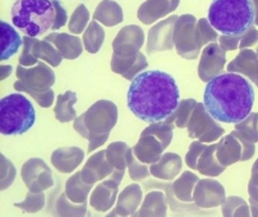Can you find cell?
<instances>
[{
    "label": "cell",
    "mask_w": 258,
    "mask_h": 217,
    "mask_svg": "<svg viewBox=\"0 0 258 217\" xmlns=\"http://www.w3.org/2000/svg\"><path fill=\"white\" fill-rule=\"evenodd\" d=\"M176 80L161 69L138 75L130 85L127 103L130 110L144 122L158 123L174 114L180 104Z\"/></svg>",
    "instance_id": "cell-1"
},
{
    "label": "cell",
    "mask_w": 258,
    "mask_h": 217,
    "mask_svg": "<svg viewBox=\"0 0 258 217\" xmlns=\"http://www.w3.org/2000/svg\"><path fill=\"white\" fill-rule=\"evenodd\" d=\"M255 92L248 80L236 73L219 75L207 82L203 103L219 122L238 124L251 113Z\"/></svg>",
    "instance_id": "cell-2"
},
{
    "label": "cell",
    "mask_w": 258,
    "mask_h": 217,
    "mask_svg": "<svg viewBox=\"0 0 258 217\" xmlns=\"http://www.w3.org/2000/svg\"><path fill=\"white\" fill-rule=\"evenodd\" d=\"M208 21L223 35L242 36L253 27L255 14L251 0H213Z\"/></svg>",
    "instance_id": "cell-3"
},
{
    "label": "cell",
    "mask_w": 258,
    "mask_h": 217,
    "mask_svg": "<svg viewBox=\"0 0 258 217\" xmlns=\"http://www.w3.org/2000/svg\"><path fill=\"white\" fill-rule=\"evenodd\" d=\"M11 15L16 27L35 38L52 29L55 8L50 0H16Z\"/></svg>",
    "instance_id": "cell-4"
},
{
    "label": "cell",
    "mask_w": 258,
    "mask_h": 217,
    "mask_svg": "<svg viewBox=\"0 0 258 217\" xmlns=\"http://www.w3.org/2000/svg\"><path fill=\"white\" fill-rule=\"evenodd\" d=\"M36 121L31 102L20 93L10 94L0 102V132L3 135H20L27 132Z\"/></svg>",
    "instance_id": "cell-5"
},
{
    "label": "cell",
    "mask_w": 258,
    "mask_h": 217,
    "mask_svg": "<svg viewBox=\"0 0 258 217\" xmlns=\"http://www.w3.org/2000/svg\"><path fill=\"white\" fill-rule=\"evenodd\" d=\"M84 115V124L89 131L88 153H92L106 142L116 125L118 108L111 101L101 100L91 105Z\"/></svg>",
    "instance_id": "cell-6"
},
{
    "label": "cell",
    "mask_w": 258,
    "mask_h": 217,
    "mask_svg": "<svg viewBox=\"0 0 258 217\" xmlns=\"http://www.w3.org/2000/svg\"><path fill=\"white\" fill-rule=\"evenodd\" d=\"M197 24L196 17L186 14L178 18L174 27L173 42L177 53L188 60L199 57L201 49L197 38Z\"/></svg>",
    "instance_id": "cell-7"
},
{
    "label": "cell",
    "mask_w": 258,
    "mask_h": 217,
    "mask_svg": "<svg viewBox=\"0 0 258 217\" xmlns=\"http://www.w3.org/2000/svg\"><path fill=\"white\" fill-rule=\"evenodd\" d=\"M255 153L254 143L242 137L237 130L221 139L217 147V158L224 165L229 166L238 161L250 160Z\"/></svg>",
    "instance_id": "cell-8"
},
{
    "label": "cell",
    "mask_w": 258,
    "mask_h": 217,
    "mask_svg": "<svg viewBox=\"0 0 258 217\" xmlns=\"http://www.w3.org/2000/svg\"><path fill=\"white\" fill-rule=\"evenodd\" d=\"M18 80L14 83V88L19 92L24 89L33 91H47L55 83V74L47 65L39 62L35 67L25 68L19 65L17 68Z\"/></svg>",
    "instance_id": "cell-9"
},
{
    "label": "cell",
    "mask_w": 258,
    "mask_h": 217,
    "mask_svg": "<svg viewBox=\"0 0 258 217\" xmlns=\"http://www.w3.org/2000/svg\"><path fill=\"white\" fill-rule=\"evenodd\" d=\"M188 136L202 143H211L223 136L224 129L209 114L204 103H198L188 120Z\"/></svg>",
    "instance_id": "cell-10"
},
{
    "label": "cell",
    "mask_w": 258,
    "mask_h": 217,
    "mask_svg": "<svg viewBox=\"0 0 258 217\" xmlns=\"http://www.w3.org/2000/svg\"><path fill=\"white\" fill-rule=\"evenodd\" d=\"M22 178L31 192H42L53 185L52 173L41 159L27 160L22 168Z\"/></svg>",
    "instance_id": "cell-11"
},
{
    "label": "cell",
    "mask_w": 258,
    "mask_h": 217,
    "mask_svg": "<svg viewBox=\"0 0 258 217\" xmlns=\"http://www.w3.org/2000/svg\"><path fill=\"white\" fill-rule=\"evenodd\" d=\"M125 175V170H113L110 178L98 184L90 197V205L98 211L106 212L115 203L118 187Z\"/></svg>",
    "instance_id": "cell-12"
},
{
    "label": "cell",
    "mask_w": 258,
    "mask_h": 217,
    "mask_svg": "<svg viewBox=\"0 0 258 217\" xmlns=\"http://www.w3.org/2000/svg\"><path fill=\"white\" fill-rule=\"evenodd\" d=\"M144 32L140 26L132 24L123 27L112 43L113 54L120 57L138 55L144 44Z\"/></svg>",
    "instance_id": "cell-13"
},
{
    "label": "cell",
    "mask_w": 258,
    "mask_h": 217,
    "mask_svg": "<svg viewBox=\"0 0 258 217\" xmlns=\"http://www.w3.org/2000/svg\"><path fill=\"white\" fill-rule=\"evenodd\" d=\"M225 52L217 43H211L204 47L199 65V77L203 82H208L221 75L226 63Z\"/></svg>",
    "instance_id": "cell-14"
},
{
    "label": "cell",
    "mask_w": 258,
    "mask_h": 217,
    "mask_svg": "<svg viewBox=\"0 0 258 217\" xmlns=\"http://www.w3.org/2000/svg\"><path fill=\"white\" fill-rule=\"evenodd\" d=\"M178 18L176 15L171 16L163 22L157 23L149 30L147 42V52L149 54L173 48V33Z\"/></svg>",
    "instance_id": "cell-15"
},
{
    "label": "cell",
    "mask_w": 258,
    "mask_h": 217,
    "mask_svg": "<svg viewBox=\"0 0 258 217\" xmlns=\"http://www.w3.org/2000/svg\"><path fill=\"white\" fill-rule=\"evenodd\" d=\"M225 199V190L222 183L211 179L199 181L192 194L196 205L203 208L221 206Z\"/></svg>",
    "instance_id": "cell-16"
},
{
    "label": "cell",
    "mask_w": 258,
    "mask_h": 217,
    "mask_svg": "<svg viewBox=\"0 0 258 217\" xmlns=\"http://www.w3.org/2000/svg\"><path fill=\"white\" fill-rule=\"evenodd\" d=\"M180 0H146L138 11L139 20L144 24H151L175 11Z\"/></svg>",
    "instance_id": "cell-17"
},
{
    "label": "cell",
    "mask_w": 258,
    "mask_h": 217,
    "mask_svg": "<svg viewBox=\"0 0 258 217\" xmlns=\"http://www.w3.org/2000/svg\"><path fill=\"white\" fill-rule=\"evenodd\" d=\"M113 170L114 168L106 160V150H103L87 160L82 170V180L88 184H94L111 175Z\"/></svg>",
    "instance_id": "cell-18"
},
{
    "label": "cell",
    "mask_w": 258,
    "mask_h": 217,
    "mask_svg": "<svg viewBox=\"0 0 258 217\" xmlns=\"http://www.w3.org/2000/svg\"><path fill=\"white\" fill-rule=\"evenodd\" d=\"M227 70L246 76L258 87V54L254 50L241 49L237 57L228 64Z\"/></svg>",
    "instance_id": "cell-19"
},
{
    "label": "cell",
    "mask_w": 258,
    "mask_h": 217,
    "mask_svg": "<svg viewBox=\"0 0 258 217\" xmlns=\"http://www.w3.org/2000/svg\"><path fill=\"white\" fill-rule=\"evenodd\" d=\"M164 145L153 134L141 133V138L133 148L135 157L142 163L152 164L161 159Z\"/></svg>",
    "instance_id": "cell-20"
},
{
    "label": "cell",
    "mask_w": 258,
    "mask_h": 217,
    "mask_svg": "<svg viewBox=\"0 0 258 217\" xmlns=\"http://www.w3.org/2000/svg\"><path fill=\"white\" fill-rule=\"evenodd\" d=\"M110 67L113 73L122 76L125 80H133L142 69L148 67V61L141 52L132 57H120L113 54Z\"/></svg>",
    "instance_id": "cell-21"
},
{
    "label": "cell",
    "mask_w": 258,
    "mask_h": 217,
    "mask_svg": "<svg viewBox=\"0 0 258 217\" xmlns=\"http://www.w3.org/2000/svg\"><path fill=\"white\" fill-rule=\"evenodd\" d=\"M84 159V152L76 146L57 149L51 155L52 165L61 173L74 171Z\"/></svg>",
    "instance_id": "cell-22"
},
{
    "label": "cell",
    "mask_w": 258,
    "mask_h": 217,
    "mask_svg": "<svg viewBox=\"0 0 258 217\" xmlns=\"http://www.w3.org/2000/svg\"><path fill=\"white\" fill-rule=\"evenodd\" d=\"M45 40L51 43L57 48L62 57L74 60L81 56L82 53V40L79 37L67 33H51Z\"/></svg>",
    "instance_id": "cell-23"
},
{
    "label": "cell",
    "mask_w": 258,
    "mask_h": 217,
    "mask_svg": "<svg viewBox=\"0 0 258 217\" xmlns=\"http://www.w3.org/2000/svg\"><path fill=\"white\" fill-rule=\"evenodd\" d=\"M181 169V157L175 153H166L157 162L151 164L150 173L158 179L170 181L176 177Z\"/></svg>",
    "instance_id": "cell-24"
},
{
    "label": "cell",
    "mask_w": 258,
    "mask_h": 217,
    "mask_svg": "<svg viewBox=\"0 0 258 217\" xmlns=\"http://www.w3.org/2000/svg\"><path fill=\"white\" fill-rule=\"evenodd\" d=\"M142 190L139 184H130L118 197L116 208L110 215L117 214L129 216L135 214L141 205Z\"/></svg>",
    "instance_id": "cell-25"
},
{
    "label": "cell",
    "mask_w": 258,
    "mask_h": 217,
    "mask_svg": "<svg viewBox=\"0 0 258 217\" xmlns=\"http://www.w3.org/2000/svg\"><path fill=\"white\" fill-rule=\"evenodd\" d=\"M1 32V54L0 60H8L14 56L23 45V40L20 34L15 30L12 25L3 21L0 22Z\"/></svg>",
    "instance_id": "cell-26"
},
{
    "label": "cell",
    "mask_w": 258,
    "mask_h": 217,
    "mask_svg": "<svg viewBox=\"0 0 258 217\" xmlns=\"http://www.w3.org/2000/svg\"><path fill=\"white\" fill-rule=\"evenodd\" d=\"M93 18L107 27H113L124 20L121 6L113 0H103L97 6Z\"/></svg>",
    "instance_id": "cell-27"
},
{
    "label": "cell",
    "mask_w": 258,
    "mask_h": 217,
    "mask_svg": "<svg viewBox=\"0 0 258 217\" xmlns=\"http://www.w3.org/2000/svg\"><path fill=\"white\" fill-rule=\"evenodd\" d=\"M217 147L218 144L207 146L199 159L198 168L200 174L208 177H218L226 168L217 158Z\"/></svg>",
    "instance_id": "cell-28"
},
{
    "label": "cell",
    "mask_w": 258,
    "mask_h": 217,
    "mask_svg": "<svg viewBox=\"0 0 258 217\" xmlns=\"http://www.w3.org/2000/svg\"><path fill=\"white\" fill-rule=\"evenodd\" d=\"M167 204L165 196L162 191L149 192L145 197L141 210L137 213L139 216H165Z\"/></svg>",
    "instance_id": "cell-29"
},
{
    "label": "cell",
    "mask_w": 258,
    "mask_h": 217,
    "mask_svg": "<svg viewBox=\"0 0 258 217\" xmlns=\"http://www.w3.org/2000/svg\"><path fill=\"white\" fill-rule=\"evenodd\" d=\"M93 184H88L82 180V171L78 172L67 181L65 193L72 203L82 204L87 201V196Z\"/></svg>",
    "instance_id": "cell-30"
},
{
    "label": "cell",
    "mask_w": 258,
    "mask_h": 217,
    "mask_svg": "<svg viewBox=\"0 0 258 217\" xmlns=\"http://www.w3.org/2000/svg\"><path fill=\"white\" fill-rule=\"evenodd\" d=\"M78 102L77 94L73 91H66L57 97L54 107L55 117L61 123H68L77 119V111L74 105Z\"/></svg>",
    "instance_id": "cell-31"
},
{
    "label": "cell",
    "mask_w": 258,
    "mask_h": 217,
    "mask_svg": "<svg viewBox=\"0 0 258 217\" xmlns=\"http://www.w3.org/2000/svg\"><path fill=\"white\" fill-rule=\"evenodd\" d=\"M200 179L191 172H184L172 184L173 194L182 202H191L192 194Z\"/></svg>",
    "instance_id": "cell-32"
},
{
    "label": "cell",
    "mask_w": 258,
    "mask_h": 217,
    "mask_svg": "<svg viewBox=\"0 0 258 217\" xmlns=\"http://www.w3.org/2000/svg\"><path fill=\"white\" fill-rule=\"evenodd\" d=\"M33 56L47 62L52 67H58L63 60L57 48L45 39L42 41L36 39L33 46Z\"/></svg>",
    "instance_id": "cell-33"
},
{
    "label": "cell",
    "mask_w": 258,
    "mask_h": 217,
    "mask_svg": "<svg viewBox=\"0 0 258 217\" xmlns=\"http://www.w3.org/2000/svg\"><path fill=\"white\" fill-rule=\"evenodd\" d=\"M105 36L106 34L104 28L96 21L91 22L86 28L82 38L85 49L89 53H97L104 44Z\"/></svg>",
    "instance_id": "cell-34"
},
{
    "label": "cell",
    "mask_w": 258,
    "mask_h": 217,
    "mask_svg": "<svg viewBox=\"0 0 258 217\" xmlns=\"http://www.w3.org/2000/svg\"><path fill=\"white\" fill-rule=\"evenodd\" d=\"M129 149V146L124 142H113L106 149V160L115 170H126V155Z\"/></svg>",
    "instance_id": "cell-35"
},
{
    "label": "cell",
    "mask_w": 258,
    "mask_h": 217,
    "mask_svg": "<svg viewBox=\"0 0 258 217\" xmlns=\"http://www.w3.org/2000/svg\"><path fill=\"white\" fill-rule=\"evenodd\" d=\"M197 104H198V102L194 99L181 101L175 113L171 115L170 117H168L166 120H164V122L169 125H172L173 123H175V125L179 128L186 127L188 126V120H189L190 115L192 113Z\"/></svg>",
    "instance_id": "cell-36"
},
{
    "label": "cell",
    "mask_w": 258,
    "mask_h": 217,
    "mask_svg": "<svg viewBox=\"0 0 258 217\" xmlns=\"http://www.w3.org/2000/svg\"><path fill=\"white\" fill-rule=\"evenodd\" d=\"M223 216H250L251 211L243 198L229 196L222 206Z\"/></svg>",
    "instance_id": "cell-37"
},
{
    "label": "cell",
    "mask_w": 258,
    "mask_h": 217,
    "mask_svg": "<svg viewBox=\"0 0 258 217\" xmlns=\"http://www.w3.org/2000/svg\"><path fill=\"white\" fill-rule=\"evenodd\" d=\"M235 130L246 141L251 143L258 142V113L251 112L242 122L235 124Z\"/></svg>",
    "instance_id": "cell-38"
},
{
    "label": "cell",
    "mask_w": 258,
    "mask_h": 217,
    "mask_svg": "<svg viewBox=\"0 0 258 217\" xmlns=\"http://www.w3.org/2000/svg\"><path fill=\"white\" fill-rule=\"evenodd\" d=\"M141 133H148L155 135L162 142L164 149H166L173 137V126L165 123L164 121L153 123L152 125L146 127Z\"/></svg>",
    "instance_id": "cell-39"
},
{
    "label": "cell",
    "mask_w": 258,
    "mask_h": 217,
    "mask_svg": "<svg viewBox=\"0 0 258 217\" xmlns=\"http://www.w3.org/2000/svg\"><path fill=\"white\" fill-rule=\"evenodd\" d=\"M90 14L84 4L79 5L71 16L69 30L74 34H81L89 22Z\"/></svg>",
    "instance_id": "cell-40"
},
{
    "label": "cell",
    "mask_w": 258,
    "mask_h": 217,
    "mask_svg": "<svg viewBox=\"0 0 258 217\" xmlns=\"http://www.w3.org/2000/svg\"><path fill=\"white\" fill-rule=\"evenodd\" d=\"M197 38L199 45L202 47L207 44L216 43L220 36L207 19H200L197 24Z\"/></svg>",
    "instance_id": "cell-41"
},
{
    "label": "cell",
    "mask_w": 258,
    "mask_h": 217,
    "mask_svg": "<svg viewBox=\"0 0 258 217\" xmlns=\"http://www.w3.org/2000/svg\"><path fill=\"white\" fill-rule=\"evenodd\" d=\"M86 202L79 206H74L70 203L66 193H63L59 197L56 204L57 213L62 216H82L86 213Z\"/></svg>",
    "instance_id": "cell-42"
},
{
    "label": "cell",
    "mask_w": 258,
    "mask_h": 217,
    "mask_svg": "<svg viewBox=\"0 0 258 217\" xmlns=\"http://www.w3.org/2000/svg\"><path fill=\"white\" fill-rule=\"evenodd\" d=\"M126 160H127V166L129 168L130 176L131 179L134 181H141L150 175V167L147 165H144L145 163L138 162L136 160V157L134 155L133 149H129L127 155H126Z\"/></svg>",
    "instance_id": "cell-43"
},
{
    "label": "cell",
    "mask_w": 258,
    "mask_h": 217,
    "mask_svg": "<svg viewBox=\"0 0 258 217\" xmlns=\"http://www.w3.org/2000/svg\"><path fill=\"white\" fill-rule=\"evenodd\" d=\"M45 206V195L42 192H29L25 200L21 203H16L15 206H18L26 212L34 213L41 210Z\"/></svg>",
    "instance_id": "cell-44"
},
{
    "label": "cell",
    "mask_w": 258,
    "mask_h": 217,
    "mask_svg": "<svg viewBox=\"0 0 258 217\" xmlns=\"http://www.w3.org/2000/svg\"><path fill=\"white\" fill-rule=\"evenodd\" d=\"M35 41L36 39L33 37H24V50L19 59L20 65L24 67H31L39 63L38 59L33 56V46Z\"/></svg>",
    "instance_id": "cell-45"
},
{
    "label": "cell",
    "mask_w": 258,
    "mask_h": 217,
    "mask_svg": "<svg viewBox=\"0 0 258 217\" xmlns=\"http://www.w3.org/2000/svg\"><path fill=\"white\" fill-rule=\"evenodd\" d=\"M1 190L9 187L16 177V169L10 160H6L4 155H1Z\"/></svg>",
    "instance_id": "cell-46"
},
{
    "label": "cell",
    "mask_w": 258,
    "mask_h": 217,
    "mask_svg": "<svg viewBox=\"0 0 258 217\" xmlns=\"http://www.w3.org/2000/svg\"><path fill=\"white\" fill-rule=\"evenodd\" d=\"M207 146L204 145L202 142L199 141H195L190 144L189 149H188V153L186 155V163L190 169L197 170L198 168V162H199V159H200L201 154L203 153V151L205 150Z\"/></svg>",
    "instance_id": "cell-47"
},
{
    "label": "cell",
    "mask_w": 258,
    "mask_h": 217,
    "mask_svg": "<svg viewBox=\"0 0 258 217\" xmlns=\"http://www.w3.org/2000/svg\"><path fill=\"white\" fill-rule=\"evenodd\" d=\"M23 92L30 95L44 108L50 107L54 101V92L52 89L47 91H33L30 89H24Z\"/></svg>",
    "instance_id": "cell-48"
},
{
    "label": "cell",
    "mask_w": 258,
    "mask_h": 217,
    "mask_svg": "<svg viewBox=\"0 0 258 217\" xmlns=\"http://www.w3.org/2000/svg\"><path fill=\"white\" fill-rule=\"evenodd\" d=\"M239 48H250L258 54V30L254 27L250 28L245 34L240 37Z\"/></svg>",
    "instance_id": "cell-49"
},
{
    "label": "cell",
    "mask_w": 258,
    "mask_h": 217,
    "mask_svg": "<svg viewBox=\"0 0 258 217\" xmlns=\"http://www.w3.org/2000/svg\"><path fill=\"white\" fill-rule=\"evenodd\" d=\"M247 191L249 195V200L258 202V159L254 162L251 169V178L248 183Z\"/></svg>",
    "instance_id": "cell-50"
},
{
    "label": "cell",
    "mask_w": 258,
    "mask_h": 217,
    "mask_svg": "<svg viewBox=\"0 0 258 217\" xmlns=\"http://www.w3.org/2000/svg\"><path fill=\"white\" fill-rule=\"evenodd\" d=\"M53 5L55 8V21L52 26V30H57L67 23L68 15L63 5L57 0H53Z\"/></svg>",
    "instance_id": "cell-51"
},
{
    "label": "cell",
    "mask_w": 258,
    "mask_h": 217,
    "mask_svg": "<svg viewBox=\"0 0 258 217\" xmlns=\"http://www.w3.org/2000/svg\"><path fill=\"white\" fill-rule=\"evenodd\" d=\"M241 36H227V35H221L219 38L220 46H222L223 50L231 51L239 48Z\"/></svg>",
    "instance_id": "cell-52"
},
{
    "label": "cell",
    "mask_w": 258,
    "mask_h": 217,
    "mask_svg": "<svg viewBox=\"0 0 258 217\" xmlns=\"http://www.w3.org/2000/svg\"><path fill=\"white\" fill-rule=\"evenodd\" d=\"M74 128L78 131V133H80L82 135V137L88 139L89 131L86 128L85 124H84V115H81L80 117H78L75 120V122H74Z\"/></svg>",
    "instance_id": "cell-53"
},
{
    "label": "cell",
    "mask_w": 258,
    "mask_h": 217,
    "mask_svg": "<svg viewBox=\"0 0 258 217\" xmlns=\"http://www.w3.org/2000/svg\"><path fill=\"white\" fill-rule=\"evenodd\" d=\"M1 80H6L12 74L13 67L10 65H1Z\"/></svg>",
    "instance_id": "cell-54"
},
{
    "label": "cell",
    "mask_w": 258,
    "mask_h": 217,
    "mask_svg": "<svg viewBox=\"0 0 258 217\" xmlns=\"http://www.w3.org/2000/svg\"><path fill=\"white\" fill-rule=\"evenodd\" d=\"M249 206H250L251 215L252 216H258V202L249 200Z\"/></svg>",
    "instance_id": "cell-55"
},
{
    "label": "cell",
    "mask_w": 258,
    "mask_h": 217,
    "mask_svg": "<svg viewBox=\"0 0 258 217\" xmlns=\"http://www.w3.org/2000/svg\"><path fill=\"white\" fill-rule=\"evenodd\" d=\"M253 8H254V14H255V24L258 25V0H251Z\"/></svg>",
    "instance_id": "cell-56"
}]
</instances>
